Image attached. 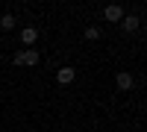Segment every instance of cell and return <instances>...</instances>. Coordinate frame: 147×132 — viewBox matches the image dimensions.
Masks as SVG:
<instances>
[{"label":"cell","mask_w":147,"mask_h":132,"mask_svg":"<svg viewBox=\"0 0 147 132\" xmlns=\"http://www.w3.org/2000/svg\"><path fill=\"white\" fill-rule=\"evenodd\" d=\"M74 76H77V74H74V68H59V70H56L59 85H71V82H74Z\"/></svg>","instance_id":"1"},{"label":"cell","mask_w":147,"mask_h":132,"mask_svg":"<svg viewBox=\"0 0 147 132\" xmlns=\"http://www.w3.org/2000/svg\"><path fill=\"white\" fill-rule=\"evenodd\" d=\"M121 29H124V32H136V29H138V15H127V18H121Z\"/></svg>","instance_id":"2"},{"label":"cell","mask_w":147,"mask_h":132,"mask_svg":"<svg viewBox=\"0 0 147 132\" xmlns=\"http://www.w3.org/2000/svg\"><path fill=\"white\" fill-rule=\"evenodd\" d=\"M103 18H106V21H121V18H124V9H121L118 3H115V6H106V9H103Z\"/></svg>","instance_id":"3"},{"label":"cell","mask_w":147,"mask_h":132,"mask_svg":"<svg viewBox=\"0 0 147 132\" xmlns=\"http://www.w3.org/2000/svg\"><path fill=\"white\" fill-rule=\"evenodd\" d=\"M132 82H136V79H132V74H127V70H121V74H118V88H121V91H129Z\"/></svg>","instance_id":"4"},{"label":"cell","mask_w":147,"mask_h":132,"mask_svg":"<svg viewBox=\"0 0 147 132\" xmlns=\"http://www.w3.org/2000/svg\"><path fill=\"white\" fill-rule=\"evenodd\" d=\"M35 38H38V29H35V27H27L21 32V41L24 44H35Z\"/></svg>","instance_id":"5"},{"label":"cell","mask_w":147,"mask_h":132,"mask_svg":"<svg viewBox=\"0 0 147 132\" xmlns=\"http://www.w3.org/2000/svg\"><path fill=\"white\" fill-rule=\"evenodd\" d=\"M21 56H24V65H38V50H21Z\"/></svg>","instance_id":"6"},{"label":"cell","mask_w":147,"mask_h":132,"mask_svg":"<svg viewBox=\"0 0 147 132\" xmlns=\"http://www.w3.org/2000/svg\"><path fill=\"white\" fill-rule=\"evenodd\" d=\"M0 27H3V29H12V27H15V15H3V18H0Z\"/></svg>","instance_id":"7"},{"label":"cell","mask_w":147,"mask_h":132,"mask_svg":"<svg viewBox=\"0 0 147 132\" xmlns=\"http://www.w3.org/2000/svg\"><path fill=\"white\" fill-rule=\"evenodd\" d=\"M85 38H88V41H97V38H100V27H88V29H85Z\"/></svg>","instance_id":"8"}]
</instances>
